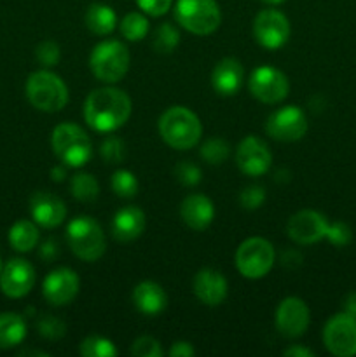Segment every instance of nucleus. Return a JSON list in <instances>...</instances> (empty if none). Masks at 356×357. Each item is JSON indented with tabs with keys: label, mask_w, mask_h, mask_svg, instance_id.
Listing matches in <instances>:
<instances>
[{
	"label": "nucleus",
	"mask_w": 356,
	"mask_h": 357,
	"mask_svg": "<svg viewBox=\"0 0 356 357\" xmlns=\"http://www.w3.org/2000/svg\"><path fill=\"white\" fill-rule=\"evenodd\" d=\"M131 100L117 87H100L91 91L84 103V119L98 132H114L128 122Z\"/></svg>",
	"instance_id": "f257e3e1"
},
{
	"label": "nucleus",
	"mask_w": 356,
	"mask_h": 357,
	"mask_svg": "<svg viewBox=\"0 0 356 357\" xmlns=\"http://www.w3.org/2000/svg\"><path fill=\"white\" fill-rule=\"evenodd\" d=\"M159 135L175 150H188L201 139L202 126L198 115L185 107H171L161 115Z\"/></svg>",
	"instance_id": "f03ea898"
},
{
	"label": "nucleus",
	"mask_w": 356,
	"mask_h": 357,
	"mask_svg": "<svg viewBox=\"0 0 356 357\" xmlns=\"http://www.w3.org/2000/svg\"><path fill=\"white\" fill-rule=\"evenodd\" d=\"M24 93L31 107L47 114L63 110L68 103V87L59 75L49 70H37L31 73L24 86Z\"/></svg>",
	"instance_id": "7ed1b4c3"
},
{
	"label": "nucleus",
	"mask_w": 356,
	"mask_h": 357,
	"mask_svg": "<svg viewBox=\"0 0 356 357\" xmlns=\"http://www.w3.org/2000/svg\"><path fill=\"white\" fill-rule=\"evenodd\" d=\"M52 152L66 167H82L93 155V143L80 126L65 122L56 126L51 135Z\"/></svg>",
	"instance_id": "20e7f679"
},
{
	"label": "nucleus",
	"mask_w": 356,
	"mask_h": 357,
	"mask_svg": "<svg viewBox=\"0 0 356 357\" xmlns=\"http://www.w3.org/2000/svg\"><path fill=\"white\" fill-rule=\"evenodd\" d=\"M66 241L75 257L84 261H96L103 257L107 244L100 223L87 215L73 218L66 227Z\"/></svg>",
	"instance_id": "39448f33"
},
{
	"label": "nucleus",
	"mask_w": 356,
	"mask_h": 357,
	"mask_svg": "<svg viewBox=\"0 0 356 357\" xmlns=\"http://www.w3.org/2000/svg\"><path fill=\"white\" fill-rule=\"evenodd\" d=\"M89 66L93 75L101 82H119L129 70L128 47L119 40L100 42L91 52Z\"/></svg>",
	"instance_id": "423d86ee"
},
{
	"label": "nucleus",
	"mask_w": 356,
	"mask_h": 357,
	"mask_svg": "<svg viewBox=\"0 0 356 357\" xmlns=\"http://www.w3.org/2000/svg\"><path fill=\"white\" fill-rule=\"evenodd\" d=\"M175 17L181 28L202 37L220 26L222 13L215 0H178L175 3Z\"/></svg>",
	"instance_id": "0eeeda50"
},
{
	"label": "nucleus",
	"mask_w": 356,
	"mask_h": 357,
	"mask_svg": "<svg viewBox=\"0 0 356 357\" xmlns=\"http://www.w3.org/2000/svg\"><path fill=\"white\" fill-rule=\"evenodd\" d=\"M276 261L272 244L262 237L243 241L236 251V267L246 279H262L271 272Z\"/></svg>",
	"instance_id": "6e6552de"
},
{
	"label": "nucleus",
	"mask_w": 356,
	"mask_h": 357,
	"mask_svg": "<svg viewBox=\"0 0 356 357\" xmlns=\"http://www.w3.org/2000/svg\"><path fill=\"white\" fill-rule=\"evenodd\" d=\"M323 344L332 356H356V317L348 312L330 317L323 328Z\"/></svg>",
	"instance_id": "1a4fd4ad"
},
{
	"label": "nucleus",
	"mask_w": 356,
	"mask_h": 357,
	"mask_svg": "<svg viewBox=\"0 0 356 357\" xmlns=\"http://www.w3.org/2000/svg\"><path fill=\"white\" fill-rule=\"evenodd\" d=\"M248 87L258 101L265 105H276L288 96L290 82L285 73L279 70L272 66H258L250 75Z\"/></svg>",
	"instance_id": "9d476101"
},
{
	"label": "nucleus",
	"mask_w": 356,
	"mask_h": 357,
	"mask_svg": "<svg viewBox=\"0 0 356 357\" xmlns=\"http://www.w3.org/2000/svg\"><path fill=\"white\" fill-rule=\"evenodd\" d=\"M265 129H267V135L278 142H299L307 132L306 114L295 105L283 107L276 110L274 114H271Z\"/></svg>",
	"instance_id": "9b49d317"
},
{
	"label": "nucleus",
	"mask_w": 356,
	"mask_h": 357,
	"mask_svg": "<svg viewBox=\"0 0 356 357\" xmlns=\"http://www.w3.org/2000/svg\"><path fill=\"white\" fill-rule=\"evenodd\" d=\"M253 35L265 49H279L290 38V21L276 9H264L253 21Z\"/></svg>",
	"instance_id": "f8f14e48"
},
{
	"label": "nucleus",
	"mask_w": 356,
	"mask_h": 357,
	"mask_svg": "<svg viewBox=\"0 0 356 357\" xmlns=\"http://www.w3.org/2000/svg\"><path fill=\"white\" fill-rule=\"evenodd\" d=\"M35 284V268L24 258H13L0 272V291L7 298H23Z\"/></svg>",
	"instance_id": "ddd939ff"
},
{
	"label": "nucleus",
	"mask_w": 356,
	"mask_h": 357,
	"mask_svg": "<svg viewBox=\"0 0 356 357\" xmlns=\"http://www.w3.org/2000/svg\"><path fill=\"white\" fill-rule=\"evenodd\" d=\"M328 225L330 223H328V220L321 213L313 211V209H304V211L295 213L288 220L286 234H288V237L293 243L309 246V244L325 239Z\"/></svg>",
	"instance_id": "4468645a"
},
{
	"label": "nucleus",
	"mask_w": 356,
	"mask_h": 357,
	"mask_svg": "<svg viewBox=\"0 0 356 357\" xmlns=\"http://www.w3.org/2000/svg\"><path fill=\"white\" fill-rule=\"evenodd\" d=\"M309 309L306 302L297 296H288L279 302L276 309V328L285 338H299L309 326Z\"/></svg>",
	"instance_id": "2eb2a0df"
},
{
	"label": "nucleus",
	"mask_w": 356,
	"mask_h": 357,
	"mask_svg": "<svg viewBox=\"0 0 356 357\" xmlns=\"http://www.w3.org/2000/svg\"><path fill=\"white\" fill-rule=\"evenodd\" d=\"M236 162L248 176H262L271 169L272 153L260 138L246 136L236 150Z\"/></svg>",
	"instance_id": "dca6fc26"
},
{
	"label": "nucleus",
	"mask_w": 356,
	"mask_h": 357,
	"mask_svg": "<svg viewBox=\"0 0 356 357\" xmlns=\"http://www.w3.org/2000/svg\"><path fill=\"white\" fill-rule=\"evenodd\" d=\"M79 289V275L75 274V271L68 267H61L49 272L47 278L44 279V284H42L44 298L54 307L68 305L70 302H73Z\"/></svg>",
	"instance_id": "f3484780"
},
{
	"label": "nucleus",
	"mask_w": 356,
	"mask_h": 357,
	"mask_svg": "<svg viewBox=\"0 0 356 357\" xmlns=\"http://www.w3.org/2000/svg\"><path fill=\"white\" fill-rule=\"evenodd\" d=\"M31 218L44 229H56L66 218V206L58 195L49 192H35L30 199Z\"/></svg>",
	"instance_id": "a211bd4d"
},
{
	"label": "nucleus",
	"mask_w": 356,
	"mask_h": 357,
	"mask_svg": "<svg viewBox=\"0 0 356 357\" xmlns=\"http://www.w3.org/2000/svg\"><path fill=\"white\" fill-rule=\"evenodd\" d=\"M194 295L201 303L208 307H216L227 298V281L222 272L215 268H201L192 282Z\"/></svg>",
	"instance_id": "6ab92c4d"
},
{
	"label": "nucleus",
	"mask_w": 356,
	"mask_h": 357,
	"mask_svg": "<svg viewBox=\"0 0 356 357\" xmlns=\"http://www.w3.org/2000/svg\"><path fill=\"white\" fill-rule=\"evenodd\" d=\"M180 216L185 225L192 230H205L215 218L213 202L202 194H192L180 204Z\"/></svg>",
	"instance_id": "aec40b11"
},
{
	"label": "nucleus",
	"mask_w": 356,
	"mask_h": 357,
	"mask_svg": "<svg viewBox=\"0 0 356 357\" xmlns=\"http://www.w3.org/2000/svg\"><path fill=\"white\" fill-rule=\"evenodd\" d=\"M145 227V213L136 206H126L119 209L112 220V236L121 243H131L142 236Z\"/></svg>",
	"instance_id": "412c9836"
},
{
	"label": "nucleus",
	"mask_w": 356,
	"mask_h": 357,
	"mask_svg": "<svg viewBox=\"0 0 356 357\" xmlns=\"http://www.w3.org/2000/svg\"><path fill=\"white\" fill-rule=\"evenodd\" d=\"M244 82V68L236 58H223L216 63L212 73V84L222 96H232Z\"/></svg>",
	"instance_id": "4be33fe9"
},
{
	"label": "nucleus",
	"mask_w": 356,
	"mask_h": 357,
	"mask_svg": "<svg viewBox=\"0 0 356 357\" xmlns=\"http://www.w3.org/2000/svg\"><path fill=\"white\" fill-rule=\"evenodd\" d=\"M133 303L143 316H157L168 305V295L157 282L143 281L133 289Z\"/></svg>",
	"instance_id": "5701e85b"
},
{
	"label": "nucleus",
	"mask_w": 356,
	"mask_h": 357,
	"mask_svg": "<svg viewBox=\"0 0 356 357\" xmlns=\"http://www.w3.org/2000/svg\"><path fill=\"white\" fill-rule=\"evenodd\" d=\"M27 323L16 312L0 314V349L17 347L27 338Z\"/></svg>",
	"instance_id": "b1692460"
},
{
	"label": "nucleus",
	"mask_w": 356,
	"mask_h": 357,
	"mask_svg": "<svg viewBox=\"0 0 356 357\" xmlns=\"http://www.w3.org/2000/svg\"><path fill=\"white\" fill-rule=\"evenodd\" d=\"M86 24L93 33L108 35L115 30L117 16L107 3H91L86 10Z\"/></svg>",
	"instance_id": "393cba45"
},
{
	"label": "nucleus",
	"mask_w": 356,
	"mask_h": 357,
	"mask_svg": "<svg viewBox=\"0 0 356 357\" xmlns=\"http://www.w3.org/2000/svg\"><path fill=\"white\" fill-rule=\"evenodd\" d=\"M37 223L30 220H20L9 229V244L17 253H28L38 244Z\"/></svg>",
	"instance_id": "a878e982"
},
{
	"label": "nucleus",
	"mask_w": 356,
	"mask_h": 357,
	"mask_svg": "<svg viewBox=\"0 0 356 357\" xmlns=\"http://www.w3.org/2000/svg\"><path fill=\"white\" fill-rule=\"evenodd\" d=\"M70 190L72 195L80 202H93L100 195V185L96 178L89 173H77L70 181Z\"/></svg>",
	"instance_id": "bb28decb"
},
{
	"label": "nucleus",
	"mask_w": 356,
	"mask_h": 357,
	"mask_svg": "<svg viewBox=\"0 0 356 357\" xmlns=\"http://www.w3.org/2000/svg\"><path fill=\"white\" fill-rule=\"evenodd\" d=\"M180 44V33L171 23H163L154 31L152 45L159 54H170Z\"/></svg>",
	"instance_id": "cd10ccee"
},
{
	"label": "nucleus",
	"mask_w": 356,
	"mask_h": 357,
	"mask_svg": "<svg viewBox=\"0 0 356 357\" xmlns=\"http://www.w3.org/2000/svg\"><path fill=\"white\" fill-rule=\"evenodd\" d=\"M121 33L131 42L143 40L149 33V20L140 13L126 14L121 21Z\"/></svg>",
	"instance_id": "c85d7f7f"
},
{
	"label": "nucleus",
	"mask_w": 356,
	"mask_h": 357,
	"mask_svg": "<svg viewBox=\"0 0 356 357\" xmlns=\"http://www.w3.org/2000/svg\"><path fill=\"white\" fill-rule=\"evenodd\" d=\"M80 356L84 357H115L117 356V349L112 344V340L103 337H98V335H93V337H87L86 340L80 344L79 347Z\"/></svg>",
	"instance_id": "c756f323"
},
{
	"label": "nucleus",
	"mask_w": 356,
	"mask_h": 357,
	"mask_svg": "<svg viewBox=\"0 0 356 357\" xmlns=\"http://www.w3.org/2000/svg\"><path fill=\"white\" fill-rule=\"evenodd\" d=\"M112 190L122 199H131L138 194V180L128 169H119L112 174Z\"/></svg>",
	"instance_id": "7c9ffc66"
},
{
	"label": "nucleus",
	"mask_w": 356,
	"mask_h": 357,
	"mask_svg": "<svg viewBox=\"0 0 356 357\" xmlns=\"http://www.w3.org/2000/svg\"><path fill=\"white\" fill-rule=\"evenodd\" d=\"M230 146L225 139L222 138H209L208 142L202 143L201 146V157L212 166L222 164L229 159Z\"/></svg>",
	"instance_id": "2f4dec72"
},
{
	"label": "nucleus",
	"mask_w": 356,
	"mask_h": 357,
	"mask_svg": "<svg viewBox=\"0 0 356 357\" xmlns=\"http://www.w3.org/2000/svg\"><path fill=\"white\" fill-rule=\"evenodd\" d=\"M37 333H40L42 337L47 338V340H59V338L66 333V326L63 324L61 319H58V317L44 314V316L38 317L37 321Z\"/></svg>",
	"instance_id": "473e14b6"
},
{
	"label": "nucleus",
	"mask_w": 356,
	"mask_h": 357,
	"mask_svg": "<svg viewBox=\"0 0 356 357\" xmlns=\"http://www.w3.org/2000/svg\"><path fill=\"white\" fill-rule=\"evenodd\" d=\"M100 153L107 164H121L124 160V142L117 136H108L100 146Z\"/></svg>",
	"instance_id": "72a5a7b5"
},
{
	"label": "nucleus",
	"mask_w": 356,
	"mask_h": 357,
	"mask_svg": "<svg viewBox=\"0 0 356 357\" xmlns=\"http://www.w3.org/2000/svg\"><path fill=\"white\" fill-rule=\"evenodd\" d=\"M59 56H61V51H59L58 44L52 40H44L37 45L35 49V58L45 68H51V66L58 65Z\"/></svg>",
	"instance_id": "f704fd0d"
},
{
	"label": "nucleus",
	"mask_w": 356,
	"mask_h": 357,
	"mask_svg": "<svg viewBox=\"0 0 356 357\" xmlns=\"http://www.w3.org/2000/svg\"><path fill=\"white\" fill-rule=\"evenodd\" d=\"M265 201V188L260 185H248L241 190L239 194V204L248 211L258 209Z\"/></svg>",
	"instance_id": "c9c22d12"
},
{
	"label": "nucleus",
	"mask_w": 356,
	"mask_h": 357,
	"mask_svg": "<svg viewBox=\"0 0 356 357\" xmlns=\"http://www.w3.org/2000/svg\"><path fill=\"white\" fill-rule=\"evenodd\" d=\"M175 176L185 187H195L201 181V169L188 160H181L175 166Z\"/></svg>",
	"instance_id": "e433bc0d"
},
{
	"label": "nucleus",
	"mask_w": 356,
	"mask_h": 357,
	"mask_svg": "<svg viewBox=\"0 0 356 357\" xmlns=\"http://www.w3.org/2000/svg\"><path fill=\"white\" fill-rule=\"evenodd\" d=\"M325 239H328V243L335 248H344L351 243L353 232L349 229V225H346L344 222H335L328 225L327 236Z\"/></svg>",
	"instance_id": "4c0bfd02"
},
{
	"label": "nucleus",
	"mask_w": 356,
	"mask_h": 357,
	"mask_svg": "<svg viewBox=\"0 0 356 357\" xmlns=\"http://www.w3.org/2000/svg\"><path fill=\"white\" fill-rule=\"evenodd\" d=\"M131 354L136 357H161L163 356V349H161L159 342L152 337H140L133 342Z\"/></svg>",
	"instance_id": "58836bf2"
},
{
	"label": "nucleus",
	"mask_w": 356,
	"mask_h": 357,
	"mask_svg": "<svg viewBox=\"0 0 356 357\" xmlns=\"http://www.w3.org/2000/svg\"><path fill=\"white\" fill-rule=\"evenodd\" d=\"M173 0H136L140 9L145 14H150L154 17H159L170 10Z\"/></svg>",
	"instance_id": "ea45409f"
},
{
	"label": "nucleus",
	"mask_w": 356,
	"mask_h": 357,
	"mask_svg": "<svg viewBox=\"0 0 356 357\" xmlns=\"http://www.w3.org/2000/svg\"><path fill=\"white\" fill-rule=\"evenodd\" d=\"M195 354V349L192 347L188 342H175L170 349V356L171 357H191Z\"/></svg>",
	"instance_id": "a19ab883"
},
{
	"label": "nucleus",
	"mask_w": 356,
	"mask_h": 357,
	"mask_svg": "<svg viewBox=\"0 0 356 357\" xmlns=\"http://www.w3.org/2000/svg\"><path fill=\"white\" fill-rule=\"evenodd\" d=\"M38 253H40V257L44 258L45 261H52L58 258L59 248L58 244H56V241H45L40 246V251H38Z\"/></svg>",
	"instance_id": "79ce46f5"
},
{
	"label": "nucleus",
	"mask_w": 356,
	"mask_h": 357,
	"mask_svg": "<svg viewBox=\"0 0 356 357\" xmlns=\"http://www.w3.org/2000/svg\"><path fill=\"white\" fill-rule=\"evenodd\" d=\"M283 354L290 356V357H313L314 352L309 351V349L302 347V345H292V347L285 349Z\"/></svg>",
	"instance_id": "37998d69"
},
{
	"label": "nucleus",
	"mask_w": 356,
	"mask_h": 357,
	"mask_svg": "<svg viewBox=\"0 0 356 357\" xmlns=\"http://www.w3.org/2000/svg\"><path fill=\"white\" fill-rule=\"evenodd\" d=\"M344 312L356 317V293H351V295L344 300Z\"/></svg>",
	"instance_id": "c03bdc74"
},
{
	"label": "nucleus",
	"mask_w": 356,
	"mask_h": 357,
	"mask_svg": "<svg viewBox=\"0 0 356 357\" xmlns=\"http://www.w3.org/2000/svg\"><path fill=\"white\" fill-rule=\"evenodd\" d=\"M65 176H66L65 166H54L51 169V178L54 181H63V180H65Z\"/></svg>",
	"instance_id": "a18cd8bd"
},
{
	"label": "nucleus",
	"mask_w": 356,
	"mask_h": 357,
	"mask_svg": "<svg viewBox=\"0 0 356 357\" xmlns=\"http://www.w3.org/2000/svg\"><path fill=\"white\" fill-rule=\"evenodd\" d=\"M21 356H28V354H34V356H47L45 354V352H42V351H23V352H20Z\"/></svg>",
	"instance_id": "49530a36"
},
{
	"label": "nucleus",
	"mask_w": 356,
	"mask_h": 357,
	"mask_svg": "<svg viewBox=\"0 0 356 357\" xmlns=\"http://www.w3.org/2000/svg\"><path fill=\"white\" fill-rule=\"evenodd\" d=\"M260 2L271 3V6H278V3H283V2H285V0H260Z\"/></svg>",
	"instance_id": "de8ad7c7"
},
{
	"label": "nucleus",
	"mask_w": 356,
	"mask_h": 357,
	"mask_svg": "<svg viewBox=\"0 0 356 357\" xmlns=\"http://www.w3.org/2000/svg\"><path fill=\"white\" fill-rule=\"evenodd\" d=\"M2 267H3V265H2V260H0V272H2Z\"/></svg>",
	"instance_id": "09e8293b"
}]
</instances>
